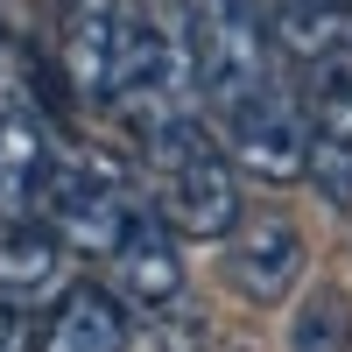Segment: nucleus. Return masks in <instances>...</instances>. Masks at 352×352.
<instances>
[{
  "label": "nucleus",
  "mask_w": 352,
  "mask_h": 352,
  "mask_svg": "<svg viewBox=\"0 0 352 352\" xmlns=\"http://www.w3.org/2000/svg\"><path fill=\"white\" fill-rule=\"evenodd\" d=\"M148 155V184H155V212L169 232L184 240H226L240 226V169L212 141V127L190 113H169L162 127L141 134Z\"/></svg>",
  "instance_id": "nucleus-1"
},
{
  "label": "nucleus",
  "mask_w": 352,
  "mask_h": 352,
  "mask_svg": "<svg viewBox=\"0 0 352 352\" xmlns=\"http://www.w3.org/2000/svg\"><path fill=\"white\" fill-rule=\"evenodd\" d=\"M303 113H310L303 176L317 184L324 204L352 212V43H338L317 64H303Z\"/></svg>",
  "instance_id": "nucleus-5"
},
{
  "label": "nucleus",
  "mask_w": 352,
  "mask_h": 352,
  "mask_svg": "<svg viewBox=\"0 0 352 352\" xmlns=\"http://www.w3.org/2000/svg\"><path fill=\"white\" fill-rule=\"evenodd\" d=\"M28 338H36V331H28V310H8V303H0V352H36Z\"/></svg>",
  "instance_id": "nucleus-14"
},
{
  "label": "nucleus",
  "mask_w": 352,
  "mask_h": 352,
  "mask_svg": "<svg viewBox=\"0 0 352 352\" xmlns=\"http://www.w3.org/2000/svg\"><path fill=\"white\" fill-rule=\"evenodd\" d=\"M36 352H127V310H120V296H113V289H92V282L50 296Z\"/></svg>",
  "instance_id": "nucleus-11"
},
{
  "label": "nucleus",
  "mask_w": 352,
  "mask_h": 352,
  "mask_svg": "<svg viewBox=\"0 0 352 352\" xmlns=\"http://www.w3.org/2000/svg\"><path fill=\"white\" fill-rule=\"evenodd\" d=\"M219 120H226V155H232V169H254V176H268V184H296V176H303L310 113H303V92H296L282 71H275L268 85H254L240 106H226Z\"/></svg>",
  "instance_id": "nucleus-4"
},
{
  "label": "nucleus",
  "mask_w": 352,
  "mask_h": 352,
  "mask_svg": "<svg viewBox=\"0 0 352 352\" xmlns=\"http://www.w3.org/2000/svg\"><path fill=\"white\" fill-rule=\"evenodd\" d=\"M56 148L28 99H0V219H28Z\"/></svg>",
  "instance_id": "nucleus-9"
},
{
  "label": "nucleus",
  "mask_w": 352,
  "mask_h": 352,
  "mask_svg": "<svg viewBox=\"0 0 352 352\" xmlns=\"http://www.w3.org/2000/svg\"><path fill=\"white\" fill-rule=\"evenodd\" d=\"M120 21H127V0H56V64L92 106L106 99V64L120 43Z\"/></svg>",
  "instance_id": "nucleus-8"
},
{
  "label": "nucleus",
  "mask_w": 352,
  "mask_h": 352,
  "mask_svg": "<svg viewBox=\"0 0 352 352\" xmlns=\"http://www.w3.org/2000/svg\"><path fill=\"white\" fill-rule=\"evenodd\" d=\"M106 261H113V296L120 303L148 310V317L184 303V254H176V232L162 226V212H148V204L127 219V232L113 240Z\"/></svg>",
  "instance_id": "nucleus-6"
},
{
  "label": "nucleus",
  "mask_w": 352,
  "mask_h": 352,
  "mask_svg": "<svg viewBox=\"0 0 352 352\" xmlns=\"http://www.w3.org/2000/svg\"><path fill=\"white\" fill-rule=\"evenodd\" d=\"M184 14V64H190V85L197 99L226 113L240 106L254 85L275 78V43H268V14H261V0H190Z\"/></svg>",
  "instance_id": "nucleus-2"
},
{
  "label": "nucleus",
  "mask_w": 352,
  "mask_h": 352,
  "mask_svg": "<svg viewBox=\"0 0 352 352\" xmlns=\"http://www.w3.org/2000/svg\"><path fill=\"white\" fill-rule=\"evenodd\" d=\"M134 212H141V197H134L127 169L113 155H56L43 190H36V219L56 232L64 254H99L106 261Z\"/></svg>",
  "instance_id": "nucleus-3"
},
{
  "label": "nucleus",
  "mask_w": 352,
  "mask_h": 352,
  "mask_svg": "<svg viewBox=\"0 0 352 352\" xmlns=\"http://www.w3.org/2000/svg\"><path fill=\"white\" fill-rule=\"evenodd\" d=\"M268 43H275V56L317 64L324 50L352 43V0H275L268 8Z\"/></svg>",
  "instance_id": "nucleus-12"
},
{
  "label": "nucleus",
  "mask_w": 352,
  "mask_h": 352,
  "mask_svg": "<svg viewBox=\"0 0 352 352\" xmlns=\"http://www.w3.org/2000/svg\"><path fill=\"white\" fill-rule=\"evenodd\" d=\"M303 232L289 226V219H240L226 232V282H232V296H247V303H282L289 289L303 282Z\"/></svg>",
  "instance_id": "nucleus-7"
},
{
  "label": "nucleus",
  "mask_w": 352,
  "mask_h": 352,
  "mask_svg": "<svg viewBox=\"0 0 352 352\" xmlns=\"http://www.w3.org/2000/svg\"><path fill=\"white\" fill-rule=\"evenodd\" d=\"M64 282V247L43 219H0V303L36 310Z\"/></svg>",
  "instance_id": "nucleus-10"
},
{
  "label": "nucleus",
  "mask_w": 352,
  "mask_h": 352,
  "mask_svg": "<svg viewBox=\"0 0 352 352\" xmlns=\"http://www.w3.org/2000/svg\"><path fill=\"white\" fill-rule=\"evenodd\" d=\"M289 352H352V296L338 282H317L296 303V324H289Z\"/></svg>",
  "instance_id": "nucleus-13"
}]
</instances>
